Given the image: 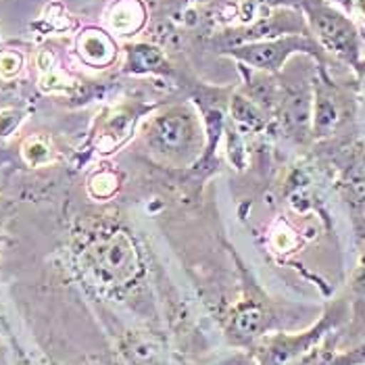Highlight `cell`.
I'll return each mask as SVG.
<instances>
[{"label": "cell", "mask_w": 365, "mask_h": 365, "mask_svg": "<svg viewBox=\"0 0 365 365\" xmlns=\"http://www.w3.org/2000/svg\"><path fill=\"white\" fill-rule=\"evenodd\" d=\"M82 265L101 286H119L132 280L138 269V253L125 232L98 234L82 251Z\"/></svg>", "instance_id": "6da1fadb"}, {"label": "cell", "mask_w": 365, "mask_h": 365, "mask_svg": "<svg viewBox=\"0 0 365 365\" xmlns=\"http://www.w3.org/2000/svg\"><path fill=\"white\" fill-rule=\"evenodd\" d=\"M311 21L324 46L349 61L357 56V31L340 13L319 4L311 9Z\"/></svg>", "instance_id": "7a4b0ae2"}, {"label": "cell", "mask_w": 365, "mask_h": 365, "mask_svg": "<svg viewBox=\"0 0 365 365\" xmlns=\"http://www.w3.org/2000/svg\"><path fill=\"white\" fill-rule=\"evenodd\" d=\"M311 48L307 40L301 38H288V40H274V42H259L251 44L245 48H238L234 56L251 63L257 69H267V71H276L280 69L282 61L294 51H305Z\"/></svg>", "instance_id": "3957f363"}, {"label": "cell", "mask_w": 365, "mask_h": 365, "mask_svg": "<svg viewBox=\"0 0 365 365\" xmlns=\"http://www.w3.org/2000/svg\"><path fill=\"white\" fill-rule=\"evenodd\" d=\"M192 134H195V128H192L190 115L184 111H171L153 123L150 138L165 150L169 148L175 150V148L186 146L188 140L192 138Z\"/></svg>", "instance_id": "277c9868"}, {"label": "cell", "mask_w": 365, "mask_h": 365, "mask_svg": "<svg viewBox=\"0 0 365 365\" xmlns=\"http://www.w3.org/2000/svg\"><path fill=\"white\" fill-rule=\"evenodd\" d=\"M78 53L92 67H109L117 56V46L109 34L90 28L78 38Z\"/></svg>", "instance_id": "5b68a950"}, {"label": "cell", "mask_w": 365, "mask_h": 365, "mask_svg": "<svg viewBox=\"0 0 365 365\" xmlns=\"http://www.w3.org/2000/svg\"><path fill=\"white\" fill-rule=\"evenodd\" d=\"M146 21V9L140 0H117L107 13V24L115 34H136Z\"/></svg>", "instance_id": "8992f818"}, {"label": "cell", "mask_w": 365, "mask_h": 365, "mask_svg": "<svg viewBox=\"0 0 365 365\" xmlns=\"http://www.w3.org/2000/svg\"><path fill=\"white\" fill-rule=\"evenodd\" d=\"M134 125V117L125 109H117L109 117H105L101 134L96 138V148L98 153H113L121 142L128 138L130 130Z\"/></svg>", "instance_id": "52a82bcc"}, {"label": "cell", "mask_w": 365, "mask_h": 365, "mask_svg": "<svg viewBox=\"0 0 365 365\" xmlns=\"http://www.w3.org/2000/svg\"><path fill=\"white\" fill-rule=\"evenodd\" d=\"M159 65H163V55L146 44H138V46H130L128 48V69L130 71H153Z\"/></svg>", "instance_id": "ba28073f"}, {"label": "cell", "mask_w": 365, "mask_h": 365, "mask_svg": "<svg viewBox=\"0 0 365 365\" xmlns=\"http://www.w3.org/2000/svg\"><path fill=\"white\" fill-rule=\"evenodd\" d=\"M21 155L26 159V163L31 168H40V165H46L55 159V150L51 146L48 138L44 136H31L28 140L24 142L21 146Z\"/></svg>", "instance_id": "9c48e42d"}, {"label": "cell", "mask_w": 365, "mask_h": 365, "mask_svg": "<svg viewBox=\"0 0 365 365\" xmlns=\"http://www.w3.org/2000/svg\"><path fill=\"white\" fill-rule=\"evenodd\" d=\"M117 184H119V180H117L115 173H111V171H98V173H94L90 178L88 188H90V195L94 198H109L117 192Z\"/></svg>", "instance_id": "30bf717a"}, {"label": "cell", "mask_w": 365, "mask_h": 365, "mask_svg": "<svg viewBox=\"0 0 365 365\" xmlns=\"http://www.w3.org/2000/svg\"><path fill=\"white\" fill-rule=\"evenodd\" d=\"M73 80H69L63 71H56V69H48L42 73L40 78V88L44 92H63V90H69L73 88Z\"/></svg>", "instance_id": "8fae6325"}, {"label": "cell", "mask_w": 365, "mask_h": 365, "mask_svg": "<svg viewBox=\"0 0 365 365\" xmlns=\"http://www.w3.org/2000/svg\"><path fill=\"white\" fill-rule=\"evenodd\" d=\"M24 67V56L17 51H0V78L13 80Z\"/></svg>", "instance_id": "7c38bea8"}, {"label": "cell", "mask_w": 365, "mask_h": 365, "mask_svg": "<svg viewBox=\"0 0 365 365\" xmlns=\"http://www.w3.org/2000/svg\"><path fill=\"white\" fill-rule=\"evenodd\" d=\"M232 111H234V117L236 119H240V121H245V123H251V125H259L261 123V115L257 111V107H255L251 101H247V98H242V96H236L234 98V103H232Z\"/></svg>", "instance_id": "4fadbf2b"}, {"label": "cell", "mask_w": 365, "mask_h": 365, "mask_svg": "<svg viewBox=\"0 0 365 365\" xmlns=\"http://www.w3.org/2000/svg\"><path fill=\"white\" fill-rule=\"evenodd\" d=\"M21 119H24V113L19 111V109H13V107L2 109L0 111V138L11 136L19 128Z\"/></svg>", "instance_id": "5bb4252c"}, {"label": "cell", "mask_w": 365, "mask_h": 365, "mask_svg": "<svg viewBox=\"0 0 365 365\" xmlns=\"http://www.w3.org/2000/svg\"><path fill=\"white\" fill-rule=\"evenodd\" d=\"M351 13H355L359 19H364L365 21V0H355V2H353V9H351Z\"/></svg>", "instance_id": "9a60e30c"}]
</instances>
